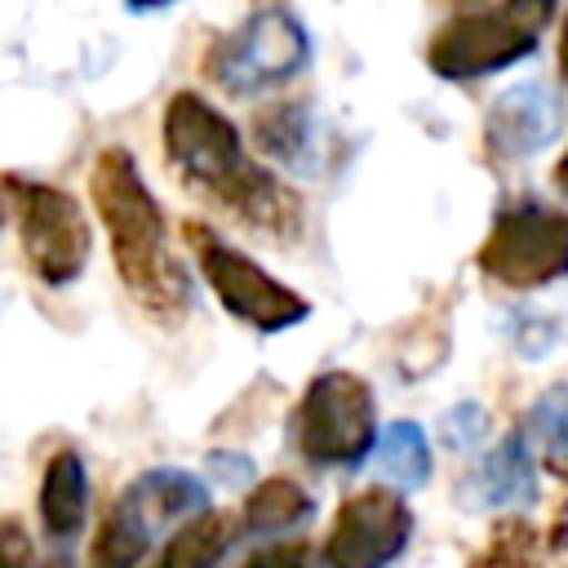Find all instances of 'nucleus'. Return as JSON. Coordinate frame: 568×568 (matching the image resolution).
I'll list each match as a JSON object with an SVG mask.
<instances>
[{
  "label": "nucleus",
  "instance_id": "f257e3e1",
  "mask_svg": "<svg viewBox=\"0 0 568 568\" xmlns=\"http://www.w3.org/2000/svg\"><path fill=\"white\" fill-rule=\"evenodd\" d=\"M160 142H164V160H169L173 178L182 186L209 195L226 213H235L248 231H257L275 244H293L302 235V226H306L302 195L248 155L231 115L217 111L204 93L178 89L169 98V106L160 115Z\"/></svg>",
  "mask_w": 568,
  "mask_h": 568
},
{
  "label": "nucleus",
  "instance_id": "39448f33",
  "mask_svg": "<svg viewBox=\"0 0 568 568\" xmlns=\"http://www.w3.org/2000/svg\"><path fill=\"white\" fill-rule=\"evenodd\" d=\"M306 62H311L306 27L288 9L266 4L204 49V80L231 98H257L297 80Z\"/></svg>",
  "mask_w": 568,
  "mask_h": 568
},
{
  "label": "nucleus",
  "instance_id": "f3484780",
  "mask_svg": "<svg viewBox=\"0 0 568 568\" xmlns=\"http://www.w3.org/2000/svg\"><path fill=\"white\" fill-rule=\"evenodd\" d=\"M373 453H377V470L399 488H422L430 479V444L417 422H390L377 435Z\"/></svg>",
  "mask_w": 568,
  "mask_h": 568
},
{
  "label": "nucleus",
  "instance_id": "6e6552de",
  "mask_svg": "<svg viewBox=\"0 0 568 568\" xmlns=\"http://www.w3.org/2000/svg\"><path fill=\"white\" fill-rule=\"evenodd\" d=\"M475 266L510 293H532V288L564 280L568 275V209H550L537 200H519L501 209L475 248Z\"/></svg>",
  "mask_w": 568,
  "mask_h": 568
},
{
  "label": "nucleus",
  "instance_id": "1a4fd4ad",
  "mask_svg": "<svg viewBox=\"0 0 568 568\" xmlns=\"http://www.w3.org/2000/svg\"><path fill=\"white\" fill-rule=\"evenodd\" d=\"M537 44H541V22H532L515 0L475 4L453 13L444 27H435L426 44V67L439 80H479L532 58Z\"/></svg>",
  "mask_w": 568,
  "mask_h": 568
},
{
  "label": "nucleus",
  "instance_id": "393cba45",
  "mask_svg": "<svg viewBox=\"0 0 568 568\" xmlns=\"http://www.w3.org/2000/svg\"><path fill=\"white\" fill-rule=\"evenodd\" d=\"M555 58H559V75L568 80V13L559 22V40H555Z\"/></svg>",
  "mask_w": 568,
  "mask_h": 568
},
{
  "label": "nucleus",
  "instance_id": "b1692460",
  "mask_svg": "<svg viewBox=\"0 0 568 568\" xmlns=\"http://www.w3.org/2000/svg\"><path fill=\"white\" fill-rule=\"evenodd\" d=\"M213 462V470L222 475V484H244L248 479V457H226V453H217V457H209Z\"/></svg>",
  "mask_w": 568,
  "mask_h": 568
},
{
  "label": "nucleus",
  "instance_id": "aec40b11",
  "mask_svg": "<svg viewBox=\"0 0 568 568\" xmlns=\"http://www.w3.org/2000/svg\"><path fill=\"white\" fill-rule=\"evenodd\" d=\"M532 546H537L532 524H524V519H501V524L493 528V541H488V550L479 555V564H515V559H528Z\"/></svg>",
  "mask_w": 568,
  "mask_h": 568
},
{
  "label": "nucleus",
  "instance_id": "6ab92c4d",
  "mask_svg": "<svg viewBox=\"0 0 568 568\" xmlns=\"http://www.w3.org/2000/svg\"><path fill=\"white\" fill-rule=\"evenodd\" d=\"M439 435H444V444H448V448H457V453L475 448V444L488 435V408H484V404H475V399L453 404V408L444 413V422H439Z\"/></svg>",
  "mask_w": 568,
  "mask_h": 568
},
{
  "label": "nucleus",
  "instance_id": "f03ea898",
  "mask_svg": "<svg viewBox=\"0 0 568 568\" xmlns=\"http://www.w3.org/2000/svg\"><path fill=\"white\" fill-rule=\"evenodd\" d=\"M89 195L98 209V222L111 244V262L129 297L155 320V324H182L191 315V275L182 271L169 222L146 186L138 160L129 146H102L89 173Z\"/></svg>",
  "mask_w": 568,
  "mask_h": 568
},
{
  "label": "nucleus",
  "instance_id": "20e7f679",
  "mask_svg": "<svg viewBox=\"0 0 568 568\" xmlns=\"http://www.w3.org/2000/svg\"><path fill=\"white\" fill-rule=\"evenodd\" d=\"M377 399L373 386L351 368L315 373L293 408V444L311 466L355 470L377 444Z\"/></svg>",
  "mask_w": 568,
  "mask_h": 568
},
{
  "label": "nucleus",
  "instance_id": "0eeeda50",
  "mask_svg": "<svg viewBox=\"0 0 568 568\" xmlns=\"http://www.w3.org/2000/svg\"><path fill=\"white\" fill-rule=\"evenodd\" d=\"M204 506H209V488L191 470H178V466L142 470L129 488H120V497L102 515L89 559L98 568H129V564L146 559V550L164 524L186 519Z\"/></svg>",
  "mask_w": 568,
  "mask_h": 568
},
{
  "label": "nucleus",
  "instance_id": "423d86ee",
  "mask_svg": "<svg viewBox=\"0 0 568 568\" xmlns=\"http://www.w3.org/2000/svg\"><path fill=\"white\" fill-rule=\"evenodd\" d=\"M182 240L195 253L204 284L213 288V297L222 302V311L231 320H240L257 333H284L293 324H306L311 302L297 288H288L280 275H271L262 262H253L244 248H235L226 235H217L209 222L186 217Z\"/></svg>",
  "mask_w": 568,
  "mask_h": 568
},
{
  "label": "nucleus",
  "instance_id": "4be33fe9",
  "mask_svg": "<svg viewBox=\"0 0 568 568\" xmlns=\"http://www.w3.org/2000/svg\"><path fill=\"white\" fill-rule=\"evenodd\" d=\"M36 550L27 541V528L18 519H0V564H27Z\"/></svg>",
  "mask_w": 568,
  "mask_h": 568
},
{
  "label": "nucleus",
  "instance_id": "c85d7f7f",
  "mask_svg": "<svg viewBox=\"0 0 568 568\" xmlns=\"http://www.w3.org/2000/svg\"><path fill=\"white\" fill-rule=\"evenodd\" d=\"M0 222H4V213H0Z\"/></svg>",
  "mask_w": 568,
  "mask_h": 568
},
{
  "label": "nucleus",
  "instance_id": "5701e85b",
  "mask_svg": "<svg viewBox=\"0 0 568 568\" xmlns=\"http://www.w3.org/2000/svg\"><path fill=\"white\" fill-rule=\"evenodd\" d=\"M311 550L302 546V541H293V546H266V550H257L248 564H302Z\"/></svg>",
  "mask_w": 568,
  "mask_h": 568
},
{
  "label": "nucleus",
  "instance_id": "bb28decb",
  "mask_svg": "<svg viewBox=\"0 0 568 568\" xmlns=\"http://www.w3.org/2000/svg\"><path fill=\"white\" fill-rule=\"evenodd\" d=\"M129 9H138V13H146V9H169V4H178V0H124Z\"/></svg>",
  "mask_w": 568,
  "mask_h": 568
},
{
  "label": "nucleus",
  "instance_id": "dca6fc26",
  "mask_svg": "<svg viewBox=\"0 0 568 568\" xmlns=\"http://www.w3.org/2000/svg\"><path fill=\"white\" fill-rule=\"evenodd\" d=\"M253 133H257V146L262 155H271L275 164L293 169V173H306L315 164V133H311V111L302 102H280V106H266L257 111L253 120Z\"/></svg>",
  "mask_w": 568,
  "mask_h": 568
},
{
  "label": "nucleus",
  "instance_id": "9d476101",
  "mask_svg": "<svg viewBox=\"0 0 568 568\" xmlns=\"http://www.w3.org/2000/svg\"><path fill=\"white\" fill-rule=\"evenodd\" d=\"M413 541V506L386 488L368 484L337 501L320 559L333 568H382L399 559Z\"/></svg>",
  "mask_w": 568,
  "mask_h": 568
},
{
  "label": "nucleus",
  "instance_id": "f8f14e48",
  "mask_svg": "<svg viewBox=\"0 0 568 568\" xmlns=\"http://www.w3.org/2000/svg\"><path fill=\"white\" fill-rule=\"evenodd\" d=\"M466 506H532L537 501V466H532V439L528 430H510L462 484Z\"/></svg>",
  "mask_w": 568,
  "mask_h": 568
},
{
  "label": "nucleus",
  "instance_id": "412c9836",
  "mask_svg": "<svg viewBox=\"0 0 568 568\" xmlns=\"http://www.w3.org/2000/svg\"><path fill=\"white\" fill-rule=\"evenodd\" d=\"M555 337H559V328L550 324V315L532 311V315H519V324H515V346L524 359H541L555 346Z\"/></svg>",
  "mask_w": 568,
  "mask_h": 568
},
{
  "label": "nucleus",
  "instance_id": "2eb2a0df",
  "mask_svg": "<svg viewBox=\"0 0 568 568\" xmlns=\"http://www.w3.org/2000/svg\"><path fill=\"white\" fill-rule=\"evenodd\" d=\"M240 528H244L240 515H231V510H209V506H204V510L186 515L182 528L164 541L160 564H164V568H209V564H217V559L231 550V541H235Z\"/></svg>",
  "mask_w": 568,
  "mask_h": 568
},
{
  "label": "nucleus",
  "instance_id": "a878e982",
  "mask_svg": "<svg viewBox=\"0 0 568 568\" xmlns=\"http://www.w3.org/2000/svg\"><path fill=\"white\" fill-rule=\"evenodd\" d=\"M550 178H555V186H559V191H568V151L559 155V164H555V173H550Z\"/></svg>",
  "mask_w": 568,
  "mask_h": 568
},
{
  "label": "nucleus",
  "instance_id": "4468645a",
  "mask_svg": "<svg viewBox=\"0 0 568 568\" xmlns=\"http://www.w3.org/2000/svg\"><path fill=\"white\" fill-rule=\"evenodd\" d=\"M311 515H315V497L288 475H271V479L253 484L240 506V524L253 537H284L293 528H306Z\"/></svg>",
  "mask_w": 568,
  "mask_h": 568
},
{
  "label": "nucleus",
  "instance_id": "a211bd4d",
  "mask_svg": "<svg viewBox=\"0 0 568 568\" xmlns=\"http://www.w3.org/2000/svg\"><path fill=\"white\" fill-rule=\"evenodd\" d=\"M524 430H528V439L541 444V466H546L559 484H568V382L550 386V390L528 408Z\"/></svg>",
  "mask_w": 568,
  "mask_h": 568
},
{
  "label": "nucleus",
  "instance_id": "ddd939ff",
  "mask_svg": "<svg viewBox=\"0 0 568 568\" xmlns=\"http://www.w3.org/2000/svg\"><path fill=\"white\" fill-rule=\"evenodd\" d=\"M84 519H89V466L75 448H58L40 475V524L49 541L71 546L80 541Z\"/></svg>",
  "mask_w": 568,
  "mask_h": 568
},
{
  "label": "nucleus",
  "instance_id": "7ed1b4c3",
  "mask_svg": "<svg viewBox=\"0 0 568 568\" xmlns=\"http://www.w3.org/2000/svg\"><path fill=\"white\" fill-rule=\"evenodd\" d=\"M0 191L13 209L18 244L36 280L49 288H71L93 257V226L84 204L67 186L22 178V173H4Z\"/></svg>",
  "mask_w": 568,
  "mask_h": 568
},
{
  "label": "nucleus",
  "instance_id": "cd10ccee",
  "mask_svg": "<svg viewBox=\"0 0 568 568\" xmlns=\"http://www.w3.org/2000/svg\"><path fill=\"white\" fill-rule=\"evenodd\" d=\"M444 4H457V9H475V4H488V0H444Z\"/></svg>",
  "mask_w": 568,
  "mask_h": 568
},
{
  "label": "nucleus",
  "instance_id": "9b49d317",
  "mask_svg": "<svg viewBox=\"0 0 568 568\" xmlns=\"http://www.w3.org/2000/svg\"><path fill=\"white\" fill-rule=\"evenodd\" d=\"M564 129L559 93L541 80H519L501 89L484 111V151L501 164H524L541 155Z\"/></svg>",
  "mask_w": 568,
  "mask_h": 568
}]
</instances>
